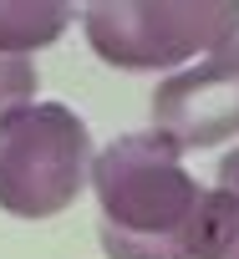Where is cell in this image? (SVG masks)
<instances>
[{"mask_svg":"<svg viewBox=\"0 0 239 259\" xmlns=\"http://www.w3.org/2000/svg\"><path fill=\"white\" fill-rule=\"evenodd\" d=\"M107 259H219L224 224L214 183L183 168V148L163 133H128L92 158Z\"/></svg>","mask_w":239,"mask_h":259,"instance_id":"6da1fadb","label":"cell"},{"mask_svg":"<svg viewBox=\"0 0 239 259\" xmlns=\"http://www.w3.org/2000/svg\"><path fill=\"white\" fill-rule=\"evenodd\" d=\"M82 31L107 66L158 71L239 41V0H92Z\"/></svg>","mask_w":239,"mask_h":259,"instance_id":"7a4b0ae2","label":"cell"},{"mask_svg":"<svg viewBox=\"0 0 239 259\" xmlns=\"http://www.w3.org/2000/svg\"><path fill=\"white\" fill-rule=\"evenodd\" d=\"M92 133L61 102H31L0 122V208L51 219L92 183Z\"/></svg>","mask_w":239,"mask_h":259,"instance_id":"3957f363","label":"cell"},{"mask_svg":"<svg viewBox=\"0 0 239 259\" xmlns=\"http://www.w3.org/2000/svg\"><path fill=\"white\" fill-rule=\"evenodd\" d=\"M153 102V133H163L173 148L198 153L239 138V41L178 66L168 81H158Z\"/></svg>","mask_w":239,"mask_h":259,"instance_id":"277c9868","label":"cell"},{"mask_svg":"<svg viewBox=\"0 0 239 259\" xmlns=\"http://www.w3.org/2000/svg\"><path fill=\"white\" fill-rule=\"evenodd\" d=\"M71 21L76 11L61 0H0V51L31 56L36 46H51Z\"/></svg>","mask_w":239,"mask_h":259,"instance_id":"5b68a950","label":"cell"},{"mask_svg":"<svg viewBox=\"0 0 239 259\" xmlns=\"http://www.w3.org/2000/svg\"><path fill=\"white\" fill-rule=\"evenodd\" d=\"M214 198H219V224H224L219 259H239V148L219 158V168H214Z\"/></svg>","mask_w":239,"mask_h":259,"instance_id":"8992f818","label":"cell"},{"mask_svg":"<svg viewBox=\"0 0 239 259\" xmlns=\"http://www.w3.org/2000/svg\"><path fill=\"white\" fill-rule=\"evenodd\" d=\"M36 87H41V76H36L31 56H6L0 51V122H6L11 112H21V107H31Z\"/></svg>","mask_w":239,"mask_h":259,"instance_id":"52a82bcc","label":"cell"}]
</instances>
